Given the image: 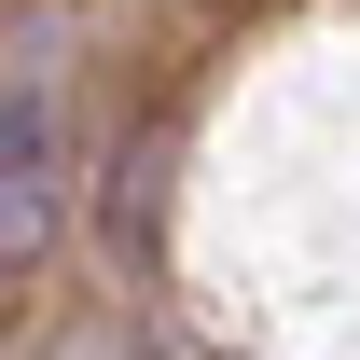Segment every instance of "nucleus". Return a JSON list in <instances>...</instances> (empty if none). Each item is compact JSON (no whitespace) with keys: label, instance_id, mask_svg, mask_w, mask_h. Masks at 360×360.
Here are the masks:
<instances>
[{"label":"nucleus","instance_id":"f257e3e1","mask_svg":"<svg viewBox=\"0 0 360 360\" xmlns=\"http://www.w3.org/2000/svg\"><path fill=\"white\" fill-rule=\"evenodd\" d=\"M56 236V14L14 28V97H0V250L28 264Z\"/></svg>","mask_w":360,"mask_h":360}]
</instances>
